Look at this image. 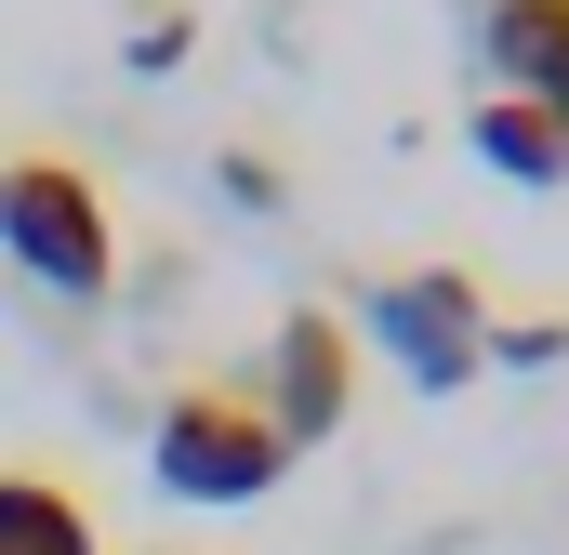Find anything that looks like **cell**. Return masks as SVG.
Masks as SVG:
<instances>
[{
    "label": "cell",
    "mask_w": 569,
    "mask_h": 555,
    "mask_svg": "<svg viewBox=\"0 0 569 555\" xmlns=\"http://www.w3.org/2000/svg\"><path fill=\"white\" fill-rule=\"evenodd\" d=\"M146 463H159L172 503H266L291 436L266 423V384L252 371H172L159 411H146Z\"/></svg>",
    "instance_id": "1"
},
{
    "label": "cell",
    "mask_w": 569,
    "mask_h": 555,
    "mask_svg": "<svg viewBox=\"0 0 569 555\" xmlns=\"http://www.w3.org/2000/svg\"><path fill=\"white\" fill-rule=\"evenodd\" d=\"M252 384H266V423H279L291 450L345 436V411H358V344H345V304H291Z\"/></svg>",
    "instance_id": "4"
},
{
    "label": "cell",
    "mask_w": 569,
    "mask_h": 555,
    "mask_svg": "<svg viewBox=\"0 0 569 555\" xmlns=\"http://www.w3.org/2000/svg\"><path fill=\"white\" fill-rule=\"evenodd\" d=\"M463 40H477V80L543 107L569 133V0H463Z\"/></svg>",
    "instance_id": "5"
},
{
    "label": "cell",
    "mask_w": 569,
    "mask_h": 555,
    "mask_svg": "<svg viewBox=\"0 0 569 555\" xmlns=\"http://www.w3.org/2000/svg\"><path fill=\"white\" fill-rule=\"evenodd\" d=\"M358 331L425 384V397H463L490 371V291L477 265H371L358 278Z\"/></svg>",
    "instance_id": "3"
},
{
    "label": "cell",
    "mask_w": 569,
    "mask_h": 555,
    "mask_svg": "<svg viewBox=\"0 0 569 555\" xmlns=\"http://www.w3.org/2000/svg\"><path fill=\"white\" fill-rule=\"evenodd\" d=\"M226 199H252V212H279L291 185H279V159H266V145H226Z\"/></svg>",
    "instance_id": "9"
},
{
    "label": "cell",
    "mask_w": 569,
    "mask_h": 555,
    "mask_svg": "<svg viewBox=\"0 0 569 555\" xmlns=\"http://www.w3.org/2000/svg\"><path fill=\"white\" fill-rule=\"evenodd\" d=\"M186 40H199L186 13H146V27H133V67H186Z\"/></svg>",
    "instance_id": "10"
},
{
    "label": "cell",
    "mask_w": 569,
    "mask_h": 555,
    "mask_svg": "<svg viewBox=\"0 0 569 555\" xmlns=\"http://www.w3.org/2000/svg\"><path fill=\"white\" fill-rule=\"evenodd\" d=\"M463 145H477L503 185H569V133L543 107H517V93H477V107H463Z\"/></svg>",
    "instance_id": "7"
},
{
    "label": "cell",
    "mask_w": 569,
    "mask_h": 555,
    "mask_svg": "<svg viewBox=\"0 0 569 555\" xmlns=\"http://www.w3.org/2000/svg\"><path fill=\"white\" fill-rule=\"evenodd\" d=\"M0 555H107L93 490L67 463H0Z\"/></svg>",
    "instance_id": "6"
},
{
    "label": "cell",
    "mask_w": 569,
    "mask_h": 555,
    "mask_svg": "<svg viewBox=\"0 0 569 555\" xmlns=\"http://www.w3.org/2000/svg\"><path fill=\"white\" fill-rule=\"evenodd\" d=\"M0 252L53 304H107L120 291V212H107V185L67 145H13L0 159Z\"/></svg>",
    "instance_id": "2"
},
{
    "label": "cell",
    "mask_w": 569,
    "mask_h": 555,
    "mask_svg": "<svg viewBox=\"0 0 569 555\" xmlns=\"http://www.w3.org/2000/svg\"><path fill=\"white\" fill-rule=\"evenodd\" d=\"M569 317H490V371H557Z\"/></svg>",
    "instance_id": "8"
}]
</instances>
